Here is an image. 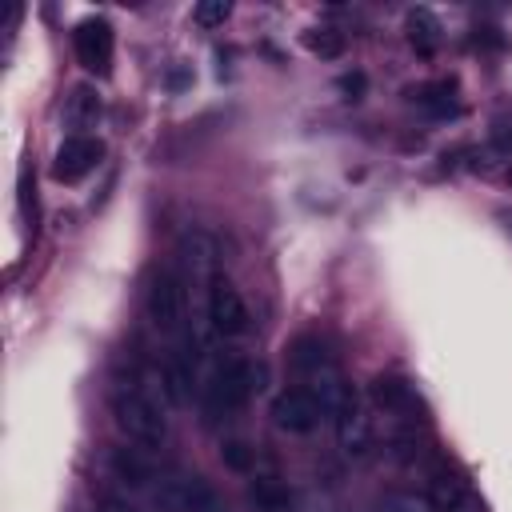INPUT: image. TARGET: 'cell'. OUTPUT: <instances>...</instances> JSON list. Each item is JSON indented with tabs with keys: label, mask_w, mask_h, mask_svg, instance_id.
<instances>
[{
	"label": "cell",
	"mask_w": 512,
	"mask_h": 512,
	"mask_svg": "<svg viewBox=\"0 0 512 512\" xmlns=\"http://www.w3.org/2000/svg\"><path fill=\"white\" fill-rule=\"evenodd\" d=\"M288 364H292L300 388L320 404V412L324 416H336V408L352 392V380L344 376L332 344L324 336H316V332H304V336H296L288 344Z\"/></svg>",
	"instance_id": "obj_1"
},
{
	"label": "cell",
	"mask_w": 512,
	"mask_h": 512,
	"mask_svg": "<svg viewBox=\"0 0 512 512\" xmlns=\"http://www.w3.org/2000/svg\"><path fill=\"white\" fill-rule=\"evenodd\" d=\"M260 388H264V364L232 356V360L212 368V376H208V384L200 392V412H204L208 424L232 420L248 404V396L260 392Z\"/></svg>",
	"instance_id": "obj_2"
},
{
	"label": "cell",
	"mask_w": 512,
	"mask_h": 512,
	"mask_svg": "<svg viewBox=\"0 0 512 512\" xmlns=\"http://www.w3.org/2000/svg\"><path fill=\"white\" fill-rule=\"evenodd\" d=\"M112 416H116V428L140 448H160L164 436H168L160 408L136 384H116L112 388Z\"/></svg>",
	"instance_id": "obj_3"
},
{
	"label": "cell",
	"mask_w": 512,
	"mask_h": 512,
	"mask_svg": "<svg viewBox=\"0 0 512 512\" xmlns=\"http://www.w3.org/2000/svg\"><path fill=\"white\" fill-rule=\"evenodd\" d=\"M144 312L160 332H184V320H188V312H184V280L176 272H168V268L156 272L148 292H144Z\"/></svg>",
	"instance_id": "obj_4"
},
{
	"label": "cell",
	"mask_w": 512,
	"mask_h": 512,
	"mask_svg": "<svg viewBox=\"0 0 512 512\" xmlns=\"http://www.w3.org/2000/svg\"><path fill=\"white\" fill-rule=\"evenodd\" d=\"M72 48H76V60H80L92 76H108L112 52H116L112 24H108L104 16H84V20L72 28Z\"/></svg>",
	"instance_id": "obj_5"
},
{
	"label": "cell",
	"mask_w": 512,
	"mask_h": 512,
	"mask_svg": "<svg viewBox=\"0 0 512 512\" xmlns=\"http://www.w3.org/2000/svg\"><path fill=\"white\" fill-rule=\"evenodd\" d=\"M368 396H372V404H376V408H384L388 416H400V420H408V424H420V420L428 416V408H424V400H420L416 384H412V380H404V376L380 372V376L368 384Z\"/></svg>",
	"instance_id": "obj_6"
},
{
	"label": "cell",
	"mask_w": 512,
	"mask_h": 512,
	"mask_svg": "<svg viewBox=\"0 0 512 512\" xmlns=\"http://www.w3.org/2000/svg\"><path fill=\"white\" fill-rule=\"evenodd\" d=\"M332 424H336V444H340L344 456H352V460L368 456V448H372V420H368V408H364L356 388L344 396V404L336 408Z\"/></svg>",
	"instance_id": "obj_7"
},
{
	"label": "cell",
	"mask_w": 512,
	"mask_h": 512,
	"mask_svg": "<svg viewBox=\"0 0 512 512\" xmlns=\"http://www.w3.org/2000/svg\"><path fill=\"white\" fill-rule=\"evenodd\" d=\"M208 324L216 328V336H240L248 328V308H244V296L236 292L232 280L216 276L208 284Z\"/></svg>",
	"instance_id": "obj_8"
},
{
	"label": "cell",
	"mask_w": 512,
	"mask_h": 512,
	"mask_svg": "<svg viewBox=\"0 0 512 512\" xmlns=\"http://www.w3.org/2000/svg\"><path fill=\"white\" fill-rule=\"evenodd\" d=\"M176 256H180V268H184V280H188V284H212V280H216L220 244H216L208 232H200V228L184 232L180 244H176Z\"/></svg>",
	"instance_id": "obj_9"
},
{
	"label": "cell",
	"mask_w": 512,
	"mask_h": 512,
	"mask_svg": "<svg viewBox=\"0 0 512 512\" xmlns=\"http://www.w3.org/2000/svg\"><path fill=\"white\" fill-rule=\"evenodd\" d=\"M320 404L304 392V388H284L276 400H272V424L288 436H308L316 424H320Z\"/></svg>",
	"instance_id": "obj_10"
},
{
	"label": "cell",
	"mask_w": 512,
	"mask_h": 512,
	"mask_svg": "<svg viewBox=\"0 0 512 512\" xmlns=\"http://www.w3.org/2000/svg\"><path fill=\"white\" fill-rule=\"evenodd\" d=\"M104 148L96 136H68L60 148H56V160H52V176L60 184H76L80 176H88L96 164H100Z\"/></svg>",
	"instance_id": "obj_11"
},
{
	"label": "cell",
	"mask_w": 512,
	"mask_h": 512,
	"mask_svg": "<svg viewBox=\"0 0 512 512\" xmlns=\"http://www.w3.org/2000/svg\"><path fill=\"white\" fill-rule=\"evenodd\" d=\"M168 508L172 512H220V496L204 476H176L168 484Z\"/></svg>",
	"instance_id": "obj_12"
},
{
	"label": "cell",
	"mask_w": 512,
	"mask_h": 512,
	"mask_svg": "<svg viewBox=\"0 0 512 512\" xmlns=\"http://www.w3.org/2000/svg\"><path fill=\"white\" fill-rule=\"evenodd\" d=\"M64 120H68V128H76V136H88L84 128H96V120H100V96H96L92 84L72 88V96L64 104Z\"/></svg>",
	"instance_id": "obj_13"
},
{
	"label": "cell",
	"mask_w": 512,
	"mask_h": 512,
	"mask_svg": "<svg viewBox=\"0 0 512 512\" xmlns=\"http://www.w3.org/2000/svg\"><path fill=\"white\" fill-rule=\"evenodd\" d=\"M404 28H408V40H412V48L420 56H432L436 52V44H440V20L428 8H408Z\"/></svg>",
	"instance_id": "obj_14"
},
{
	"label": "cell",
	"mask_w": 512,
	"mask_h": 512,
	"mask_svg": "<svg viewBox=\"0 0 512 512\" xmlns=\"http://www.w3.org/2000/svg\"><path fill=\"white\" fill-rule=\"evenodd\" d=\"M112 472H116V480H124V484H132V488H144V484H152V464L136 452V448H116L112 452Z\"/></svg>",
	"instance_id": "obj_15"
},
{
	"label": "cell",
	"mask_w": 512,
	"mask_h": 512,
	"mask_svg": "<svg viewBox=\"0 0 512 512\" xmlns=\"http://www.w3.org/2000/svg\"><path fill=\"white\" fill-rule=\"evenodd\" d=\"M412 100H416L428 116H436V120L456 116V100H452V84H448V80H440V84H424L420 92H412Z\"/></svg>",
	"instance_id": "obj_16"
},
{
	"label": "cell",
	"mask_w": 512,
	"mask_h": 512,
	"mask_svg": "<svg viewBox=\"0 0 512 512\" xmlns=\"http://www.w3.org/2000/svg\"><path fill=\"white\" fill-rule=\"evenodd\" d=\"M248 496H252V504H256L260 512H284V508L292 504L288 488H284L276 476H256L252 488H248Z\"/></svg>",
	"instance_id": "obj_17"
},
{
	"label": "cell",
	"mask_w": 512,
	"mask_h": 512,
	"mask_svg": "<svg viewBox=\"0 0 512 512\" xmlns=\"http://www.w3.org/2000/svg\"><path fill=\"white\" fill-rule=\"evenodd\" d=\"M432 492H436V500H432L436 508H452L468 488H464V480L456 476V468H448V464L440 460V464L432 468Z\"/></svg>",
	"instance_id": "obj_18"
},
{
	"label": "cell",
	"mask_w": 512,
	"mask_h": 512,
	"mask_svg": "<svg viewBox=\"0 0 512 512\" xmlns=\"http://www.w3.org/2000/svg\"><path fill=\"white\" fill-rule=\"evenodd\" d=\"M304 44H308L312 56H320V60H336V56L344 52V32L320 24V28H308V32H304Z\"/></svg>",
	"instance_id": "obj_19"
},
{
	"label": "cell",
	"mask_w": 512,
	"mask_h": 512,
	"mask_svg": "<svg viewBox=\"0 0 512 512\" xmlns=\"http://www.w3.org/2000/svg\"><path fill=\"white\" fill-rule=\"evenodd\" d=\"M376 512H436V504L424 496V492H412V488H400V492H388Z\"/></svg>",
	"instance_id": "obj_20"
},
{
	"label": "cell",
	"mask_w": 512,
	"mask_h": 512,
	"mask_svg": "<svg viewBox=\"0 0 512 512\" xmlns=\"http://www.w3.org/2000/svg\"><path fill=\"white\" fill-rule=\"evenodd\" d=\"M220 460H224L232 472H244V476H248V472L256 468V448H248L244 440H224V444H220Z\"/></svg>",
	"instance_id": "obj_21"
},
{
	"label": "cell",
	"mask_w": 512,
	"mask_h": 512,
	"mask_svg": "<svg viewBox=\"0 0 512 512\" xmlns=\"http://www.w3.org/2000/svg\"><path fill=\"white\" fill-rule=\"evenodd\" d=\"M228 16H232V0H200V4L192 8V20L204 24V28H216V24H224Z\"/></svg>",
	"instance_id": "obj_22"
},
{
	"label": "cell",
	"mask_w": 512,
	"mask_h": 512,
	"mask_svg": "<svg viewBox=\"0 0 512 512\" xmlns=\"http://www.w3.org/2000/svg\"><path fill=\"white\" fill-rule=\"evenodd\" d=\"M448 512H488V504H484L476 492H464V496H460V500H456Z\"/></svg>",
	"instance_id": "obj_23"
},
{
	"label": "cell",
	"mask_w": 512,
	"mask_h": 512,
	"mask_svg": "<svg viewBox=\"0 0 512 512\" xmlns=\"http://www.w3.org/2000/svg\"><path fill=\"white\" fill-rule=\"evenodd\" d=\"M340 92H348V96L356 100V96L364 92V72H344V76H340Z\"/></svg>",
	"instance_id": "obj_24"
},
{
	"label": "cell",
	"mask_w": 512,
	"mask_h": 512,
	"mask_svg": "<svg viewBox=\"0 0 512 512\" xmlns=\"http://www.w3.org/2000/svg\"><path fill=\"white\" fill-rule=\"evenodd\" d=\"M504 220H508V232H512V212H508V216H504Z\"/></svg>",
	"instance_id": "obj_25"
},
{
	"label": "cell",
	"mask_w": 512,
	"mask_h": 512,
	"mask_svg": "<svg viewBox=\"0 0 512 512\" xmlns=\"http://www.w3.org/2000/svg\"><path fill=\"white\" fill-rule=\"evenodd\" d=\"M508 184H512V168H508Z\"/></svg>",
	"instance_id": "obj_26"
}]
</instances>
